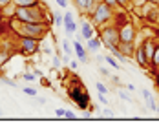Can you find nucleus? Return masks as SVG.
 Wrapping results in <instances>:
<instances>
[{"mask_svg": "<svg viewBox=\"0 0 159 128\" xmlns=\"http://www.w3.org/2000/svg\"><path fill=\"white\" fill-rule=\"evenodd\" d=\"M80 39L82 37H77V40H73V51H75L79 62H88V51L84 48V44L80 42Z\"/></svg>", "mask_w": 159, "mask_h": 128, "instance_id": "nucleus-8", "label": "nucleus"}, {"mask_svg": "<svg viewBox=\"0 0 159 128\" xmlns=\"http://www.w3.org/2000/svg\"><path fill=\"white\" fill-rule=\"evenodd\" d=\"M22 92H24L26 95H30V97H37L39 95V92H37L33 86H22Z\"/></svg>", "mask_w": 159, "mask_h": 128, "instance_id": "nucleus-19", "label": "nucleus"}, {"mask_svg": "<svg viewBox=\"0 0 159 128\" xmlns=\"http://www.w3.org/2000/svg\"><path fill=\"white\" fill-rule=\"evenodd\" d=\"M90 2H92V0H73V4H75V7L80 11V15H84V13H86V9H88Z\"/></svg>", "mask_w": 159, "mask_h": 128, "instance_id": "nucleus-16", "label": "nucleus"}, {"mask_svg": "<svg viewBox=\"0 0 159 128\" xmlns=\"http://www.w3.org/2000/svg\"><path fill=\"white\" fill-rule=\"evenodd\" d=\"M55 2H57V6H61V7H64V9L68 7V0H55Z\"/></svg>", "mask_w": 159, "mask_h": 128, "instance_id": "nucleus-32", "label": "nucleus"}, {"mask_svg": "<svg viewBox=\"0 0 159 128\" xmlns=\"http://www.w3.org/2000/svg\"><path fill=\"white\" fill-rule=\"evenodd\" d=\"M51 64H53V68H61V64H62V57L59 55V51H57V55H53V61H51Z\"/></svg>", "mask_w": 159, "mask_h": 128, "instance_id": "nucleus-21", "label": "nucleus"}, {"mask_svg": "<svg viewBox=\"0 0 159 128\" xmlns=\"http://www.w3.org/2000/svg\"><path fill=\"white\" fill-rule=\"evenodd\" d=\"M79 68V61H70V70H77Z\"/></svg>", "mask_w": 159, "mask_h": 128, "instance_id": "nucleus-33", "label": "nucleus"}, {"mask_svg": "<svg viewBox=\"0 0 159 128\" xmlns=\"http://www.w3.org/2000/svg\"><path fill=\"white\" fill-rule=\"evenodd\" d=\"M125 88H126L128 92H135V86H134V84H126Z\"/></svg>", "mask_w": 159, "mask_h": 128, "instance_id": "nucleus-38", "label": "nucleus"}, {"mask_svg": "<svg viewBox=\"0 0 159 128\" xmlns=\"http://www.w3.org/2000/svg\"><path fill=\"white\" fill-rule=\"evenodd\" d=\"M157 4H159V0H157Z\"/></svg>", "mask_w": 159, "mask_h": 128, "instance_id": "nucleus-42", "label": "nucleus"}, {"mask_svg": "<svg viewBox=\"0 0 159 128\" xmlns=\"http://www.w3.org/2000/svg\"><path fill=\"white\" fill-rule=\"evenodd\" d=\"M62 51H64V55H71V46H70L68 40H62Z\"/></svg>", "mask_w": 159, "mask_h": 128, "instance_id": "nucleus-25", "label": "nucleus"}, {"mask_svg": "<svg viewBox=\"0 0 159 128\" xmlns=\"http://www.w3.org/2000/svg\"><path fill=\"white\" fill-rule=\"evenodd\" d=\"M144 2H146V0H130V4H132V9H134V7H141Z\"/></svg>", "mask_w": 159, "mask_h": 128, "instance_id": "nucleus-27", "label": "nucleus"}, {"mask_svg": "<svg viewBox=\"0 0 159 128\" xmlns=\"http://www.w3.org/2000/svg\"><path fill=\"white\" fill-rule=\"evenodd\" d=\"M64 113H66V108H57V110H55V115L61 117V119H64Z\"/></svg>", "mask_w": 159, "mask_h": 128, "instance_id": "nucleus-30", "label": "nucleus"}, {"mask_svg": "<svg viewBox=\"0 0 159 128\" xmlns=\"http://www.w3.org/2000/svg\"><path fill=\"white\" fill-rule=\"evenodd\" d=\"M95 88H97V92H99V94H104V95H108V92H110V90H108V86H106L104 82H101V80L95 82Z\"/></svg>", "mask_w": 159, "mask_h": 128, "instance_id": "nucleus-18", "label": "nucleus"}, {"mask_svg": "<svg viewBox=\"0 0 159 128\" xmlns=\"http://www.w3.org/2000/svg\"><path fill=\"white\" fill-rule=\"evenodd\" d=\"M13 0H0V7H4V6H7V4H11Z\"/></svg>", "mask_w": 159, "mask_h": 128, "instance_id": "nucleus-37", "label": "nucleus"}, {"mask_svg": "<svg viewBox=\"0 0 159 128\" xmlns=\"http://www.w3.org/2000/svg\"><path fill=\"white\" fill-rule=\"evenodd\" d=\"M53 26H64V15H55V18H53Z\"/></svg>", "mask_w": 159, "mask_h": 128, "instance_id": "nucleus-24", "label": "nucleus"}, {"mask_svg": "<svg viewBox=\"0 0 159 128\" xmlns=\"http://www.w3.org/2000/svg\"><path fill=\"white\" fill-rule=\"evenodd\" d=\"M101 46H102V42H101V37L99 35H93L92 39L86 40V49H90V51H99Z\"/></svg>", "mask_w": 159, "mask_h": 128, "instance_id": "nucleus-13", "label": "nucleus"}, {"mask_svg": "<svg viewBox=\"0 0 159 128\" xmlns=\"http://www.w3.org/2000/svg\"><path fill=\"white\" fill-rule=\"evenodd\" d=\"M40 0H13V4H15L16 7H26V6H35V4H39Z\"/></svg>", "mask_w": 159, "mask_h": 128, "instance_id": "nucleus-17", "label": "nucleus"}, {"mask_svg": "<svg viewBox=\"0 0 159 128\" xmlns=\"http://www.w3.org/2000/svg\"><path fill=\"white\" fill-rule=\"evenodd\" d=\"M42 40L35 39V37H18V53L24 57H31L40 51Z\"/></svg>", "mask_w": 159, "mask_h": 128, "instance_id": "nucleus-5", "label": "nucleus"}, {"mask_svg": "<svg viewBox=\"0 0 159 128\" xmlns=\"http://www.w3.org/2000/svg\"><path fill=\"white\" fill-rule=\"evenodd\" d=\"M134 61L135 64L139 66V68H143V70H150V61H148V57H146V53H144V49L141 44H137L135 46V51H134Z\"/></svg>", "mask_w": 159, "mask_h": 128, "instance_id": "nucleus-7", "label": "nucleus"}, {"mask_svg": "<svg viewBox=\"0 0 159 128\" xmlns=\"http://www.w3.org/2000/svg\"><path fill=\"white\" fill-rule=\"evenodd\" d=\"M99 101H101L102 104H108V99H106V95H104V94H99Z\"/></svg>", "mask_w": 159, "mask_h": 128, "instance_id": "nucleus-35", "label": "nucleus"}, {"mask_svg": "<svg viewBox=\"0 0 159 128\" xmlns=\"http://www.w3.org/2000/svg\"><path fill=\"white\" fill-rule=\"evenodd\" d=\"M141 94H143L144 101H146V99H150V97H152V92H150V90H143V92H141Z\"/></svg>", "mask_w": 159, "mask_h": 128, "instance_id": "nucleus-34", "label": "nucleus"}, {"mask_svg": "<svg viewBox=\"0 0 159 128\" xmlns=\"http://www.w3.org/2000/svg\"><path fill=\"white\" fill-rule=\"evenodd\" d=\"M9 31H13L16 37H35L39 40H44L51 33V24L48 22H20L16 18H9L7 20Z\"/></svg>", "mask_w": 159, "mask_h": 128, "instance_id": "nucleus-1", "label": "nucleus"}, {"mask_svg": "<svg viewBox=\"0 0 159 128\" xmlns=\"http://www.w3.org/2000/svg\"><path fill=\"white\" fill-rule=\"evenodd\" d=\"M68 97H70V101H73V103L77 104L79 110L88 112L90 103H92V97L88 94V90L82 88V82H80L77 77H75V86L71 84V88H68Z\"/></svg>", "mask_w": 159, "mask_h": 128, "instance_id": "nucleus-3", "label": "nucleus"}, {"mask_svg": "<svg viewBox=\"0 0 159 128\" xmlns=\"http://www.w3.org/2000/svg\"><path fill=\"white\" fill-rule=\"evenodd\" d=\"M117 95L121 97L123 101H132V97H130V94H128V92H125V90H117Z\"/></svg>", "mask_w": 159, "mask_h": 128, "instance_id": "nucleus-26", "label": "nucleus"}, {"mask_svg": "<svg viewBox=\"0 0 159 128\" xmlns=\"http://www.w3.org/2000/svg\"><path fill=\"white\" fill-rule=\"evenodd\" d=\"M99 37H101V42H102L104 48H108V46H119V42H121V39H119V28H117L115 22L113 24L110 22V24L102 26Z\"/></svg>", "mask_w": 159, "mask_h": 128, "instance_id": "nucleus-4", "label": "nucleus"}, {"mask_svg": "<svg viewBox=\"0 0 159 128\" xmlns=\"http://www.w3.org/2000/svg\"><path fill=\"white\" fill-rule=\"evenodd\" d=\"M113 16H115V9L111 7L110 4H106L104 0H101V2L97 4L95 11L88 16V18L92 20V24H93L95 28H102V26L113 22Z\"/></svg>", "mask_w": 159, "mask_h": 128, "instance_id": "nucleus-2", "label": "nucleus"}, {"mask_svg": "<svg viewBox=\"0 0 159 128\" xmlns=\"http://www.w3.org/2000/svg\"><path fill=\"white\" fill-rule=\"evenodd\" d=\"M102 113H104L106 117H113V112H111V110H108V108H104V110H102Z\"/></svg>", "mask_w": 159, "mask_h": 128, "instance_id": "nucleus-36", "label": "nucleus"}, {"mask_svg": "<svg viewBox=\"0 0 159 128\" xmlns=\"http://www.w3.org/2000/svg\"><path fill=\"white\" fill-rule=\"evenodd\" d=\"M22 79L26 80V82H33V80L37 79V75H35L33 71H28V70H26V71L22 73Z\"/></svg>", "mask_w": 159, "mask_h": 128, "instance_id": "nucleus-20", "label": "nucleus"}, {"mask_svg": "<svg viewBox=\"0 0 159 128\" xmlns=\"http://www.w3.org/2000/svg\"><path fill=\"white\" fill-rule=\"evenodd\" d=\"M31 71L35 73V75H37V79H40V77H44V71H42L40 68H33Z\"/></svg>", "mask_w": 159, "mask_h": 128, "instance_id": "nucleus-29", "label": "nucleus"}, {"mask_svg": "<svg viewBox=\"0 0 159 128\" xmlns=\"http://www.w3.org/2000/svg\"><path fill=\"white\" fill-rule=\"evenodd\" d=\"M117 28H119V39H121V42H135L137 28H135V24L130 18L125 20L123 24H119Z\"/></svg>", "mask_w": 159, "mask_h": 128, "instance_id": "nucleus-6", "label": "nucleus"}, {"mask_svg": "<svg viewBox=\"0 0 159 128\" xmlns=\"http://www.w3.org/2000/svg\"><path fill=\"white\" fill-rule=\"evenodd\" d=\"M115 2H117V6H119V7H123V9H126V11H130V9H132L130 0H115Z\"/></svg>", "mask_w": 159, "mask_h": 128, "instance_id": "nucleus-22", "label": "nucleus"}, {"mask_svg": "<svg viewBox=\"0 0 159 128\" xmlns=\"http://www.w3.org/2000/svg\"><path fill=\"white\" fill-rule=\"evenodd\" d=\"M2 115H4V112H2V108H0V117H2Z\"/></svg>", "mask_w": 159, "mask_h": 128, "instance_id": "nucleus-40", "label": "nucleus"}, {"mask_svg": "<svg viewBox=\"0 0 159 128\" xmlns=\"http://www.w3.org/2000/svg\"><path fill=\"white\" fill-rule=\"evenodd\" d=\"M102 59H104V61H106V64H108L110 68H113L115 71H119V70H121V62H119V61H117L113 55H104Z\"/></svg>", "mask_w": 159, "mask_h": 128, "instance_id": "nucleus-15", "label": "nucleus"}, {"mask_svg": "<svg viewBox=\"0 0 159 128\" xmlns=\"http://www.w3.org/2000/svg\"><path fill=\"white\" fill-rule=\"evenodd\" d=\"M156 113H157V115H159V104H157V108H156Z\"/></svg>", "mask_w": 159, "mask_h": 128, "instance_id": "nucleus-39", "label": "nucleus"}, {"mask_svg": "<svg viewBox=\"0 0 159 128\" xmlns=\"http://www.w3.org/2000/svg\"><path fill=\"white\" fill-rule=\"evenodd\" d=\"M146 106H148V110L156 112V108H157V103H156V99H154V95L150 97V99H146Z\"/></svg>", "mask_w": 159, "mask_h": 128, "instance_id": "nucleus-23", "label": "nucleus"}, {"mask_svg": "<svg viewBox=\"0 0 159 128\" xmlns=\"http://www.w3.org/2000/svg\"><path fill=\"white\" fill-rule=\"evenodd\" d=\"M119 51L125 55V57H134V51H135V42H119Z\"/></svg>", "mask_w": 159, "mask_h": 128, "instance_id": "nucleus-12", "label": "nucleus"}, {"mask_svg": "<svg viewBox=\"0 0 159 128\" xmlns=\"http://www.w3.org/2000/svg\"><path fill=\"white\" fill-rule=\"evenodd\" d=\"M156 70H159V42L156 44V51H154V57L150 61V71L156 73Z\"/></svg>", "mask_w": 159, "mask_h": 128, "instance_id": "nucleus-14", "label": "nucleus"}, {"mask_svg": "<svg viewBox=\"0 0 159 128\" xmlns=\"http://www.w3.org/2000/svg\"><path fill=\"white\" fill-rule=\"evenodd\" d=\"M154 2H157V0H154Z\"/></svg>", "mask_w": 159, "mask_h": 128, "instance_id": "nucleus-41", "label": "nucleus"}, {"mask_svg": "<svg viewBox=\"0 0 159 128\" xmlns=\"http://www.w3.org/2000/svg\"><path fill=\"white\" fill-rule=\"evenodd\" d=\"M15 9H16V6L13 2L7 4V6H4V7H0V18H4V20L13 18V16H15Z\"/></svg>", "mask_w": 159, "mask_h": 128, "instance_id": "nucleus-11", "label": "nucleus"}, {"mask_svg": "<svg viewBox=\"0 0 159 128\" xmlns=\"http://www.w3.org/2000/svg\"><path fill=\"white\" fill-rule=\"evenodd\" d=\"M95 33V26L92 24V20L88 18V20H82V24H80V37L84 39V40H88V39H92Z\"/></svg>", "mask_w": 159, "mask_h": 128, "instance_id": "nucleus-9", "label": "nucleus"}, {"mask_svg": "<svg viewBox=\"0 0 159 128\" xmlns=\"http://www.w3.org/2000/svg\"><path fill=\"white\" fill-rule=\"evenodd\" d=\"M64 31L68 33V35L77 33V22L73 20L71 13H64Z\"/></svg>", "mask_w": 159, "mask_h": 128, "instance_id": "nucleus-10", "label": "nucleus"}, {"mask_svg": "<svg viewBox=\"0 0 159 128\" xmlns=\"http://www.w3.org/2000/svg\"><path fill=\"white\" fill-rule=\"evenodd\" d=\"M64 119H71V121H73V119H77V115L71 112V110H66V113H64Z\"/></svg>", "mask_w": 159, "mask_h": 128, "instance_id": "nucleus-28", "label": "nucleus"}, {"mask_svg": "<svg viewBox=\"0 0 159 128\" xmlns=\"http://www.w3.org/2000/svg\"><path fill=\"white\" fill-rule=\"evenodd\" d=\"M99 71H101V75H104V77H110V71H108V68L101 66V68H99Z\"/></svg>", "mask_w": 159, "mask_h": 128, "instance_id": "nucleus-31", "label": "nucleus"}]
</instances>
